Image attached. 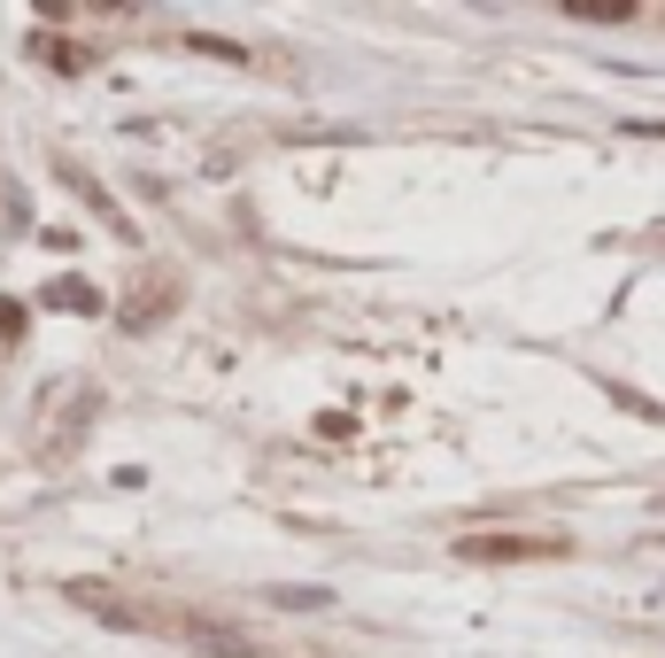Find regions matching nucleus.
I'll list each match as a JSON object with an SVG mask.
<instances>
[{
    "instance_id": "1",
    "label": "nucleus",
    "mask_w": 665,
    "mask_h": 658,
    "mask_svg": "<svg viewBox=\"0 0 665 658\" xmlns=\"http://www.w3.org/2000/svg\"><path fill=\"white\" fill-rule=\"evenodd\" d=\"M457 558H473V566H503V558H565V542H557V534H465Z\"/></svg>"
},
{
    "instance_id": "2",
    "label": "nucleus",
    "mask_w": 665,
    "mask_h": 658,
    "mask_svg": "<svg viewBox=\"0 0 665 658\" xmlns=\"http://www.w3.org/2000/svg\"><path fill=\"white\" fill-rule=\"evenodd\" d=\"M573 16H604V23H619V16H635L627 0H573Z\"/></svg>"
}]
</instances>
